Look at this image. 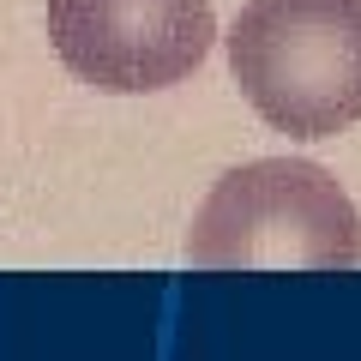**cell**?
<instances>
[{
	"mask_svg": "<svg viewBox=\"0 0 361 361\" xmlns=\"http://www.w3.org/2000/svg\"><path fill=\"white\" fill-rule=\"evenodd\" d=\"M199 271H355L361 217L331 169L307 157H259L211 187L187 235Z\"/></svg>",
	"mask_w": 361,
	"mask_h": 361,
	"instance_id": "6da1fadb",
	"label": "cell"
},
{
	"mask_svg": "<svg viewBox=\"0 0 361 361\" xmlns=\"http://www.w3.org/2000/svg\"><path fill=\"white\" fill-rule=\"evenodd\" d=\"M229 73L253 115L289 139H331L361 121V0H247Z\"/></svg>",
	"mask_w": 361,
	"mask_h": 361,
	"instance_id": "7a4b0ae2",
	"label": "cell"
},
{
	"mask_svg": "<svg viewBox=\"0 0 361 361\" xmlns=\"http://www.w3.org/2000/svg\"><path fill=\"white\" fill-rule=\"evenodd\" d=\"M61 66L109 97L169 90L217 42L211 0H49Z\"/></svg>",
	"mask_w": 361,
	"mask_h": 361,
	"instance_id": "3957f363",
	"label": "cell"
}]
</instances>
